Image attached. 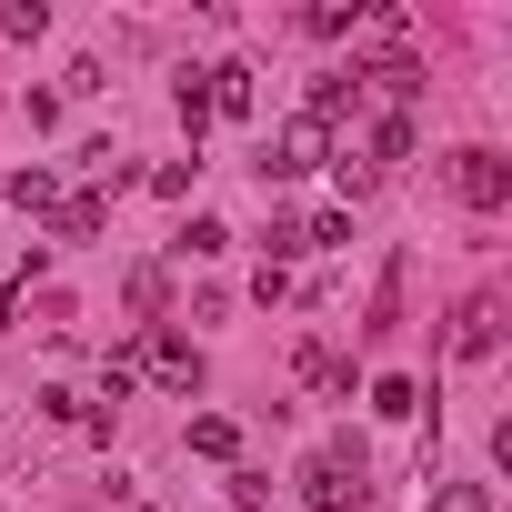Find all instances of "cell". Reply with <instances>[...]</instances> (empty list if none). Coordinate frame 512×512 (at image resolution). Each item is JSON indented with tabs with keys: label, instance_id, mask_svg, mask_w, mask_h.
<instances>
[{
	"label": "cell",
	"instance_id": "cell-1",
	"mask_svg": "<svg viewBox=\"0 0 512 512\" xmlns=\"http://www.w3.org/2000/svg\"><path fill=\"white\" fill-rule=\"evenodd\" d=\"M362 492H372L362 442H322V452L302 462V502H312V512H362Z\"/></svg>",
	"mask_w": 512,
	"mask_h": 512
},
{
	"label": "cell",
	"instance_id": "cell-2",
	"mask_svg": "<svg viewBox=\"0 0 512 512\" xmlns=\"http://www.w3.org/2000/svg\"><path fill=\"white\" fill-rule=\"evenodd\" d=\"M332 161V131L312 121V111H292L272 141H262V181H302V171H322Z\"/></svg>",
	"mask_w": 512,
	"mask_h": 512
},
{
	"label": "cell",
	"instance_id": "cell-3",
	"mask_svg": "<svg viewBox=\"0 0 512 512\" xmlns=\"http://www.w3.org/2000/svg\"><path fill=\"white\" fill-rule=\"evenodd\" d=\"M452 191H462L472 211H502V201H512V161H502V151H452Z\"/></svg>",
	"mask_w": 512,
	"mask_h": 512
},
{
	"label": "cell",
	"instance_id": "cell-4",
	"mask_svg": "<svg viewBox=\"0 0 512 512\" xmlns=\"http://www.w3.org/2000/svg\"><path fill=\"white\" fill-rule=\"evenodd\" d=\"M141 372H151L161 392H201V352H191L181 332H161V322L141 332Z\"/></svg>",
	"mask_w": 512,
	"mask_h": 512
},
{
	"label": "cell",
	"instance_id": "cell-5",
	"mask_svg": "<svg viewBox=\"0 0 512 512\" xmlns=\"http://www.w3.org/2000/svg\"><path fill=\"white\" fill-rule=\"evenodd\" d=\"M201 91H211V111H231V121H251V61H221V71H201Z\"/></svg>",
	"mask_w": 512,
	"mask_h": 512
},
{
	"label": "cell",
	"instance_id": "cell-6",
	"mask_svg": "<svg viewBox=\"0 0 512 512\" xmlns=\"http://www.w3.org/2000/svg\"><path fill=\"white\" fill-rule=\"evenodd\" d=\"M352 101H362V71H322V81H312V121H322V131H332V111H352Z\"/></svg>",
	"mask_w": 512,
	"mask_h": 512
},
{
	"label": "cell",
	"instance_id": "cell-7",
	"mask_svg": "<svg viewBox=\"0 0 512 512\" xmlns=\"http://www.w3.org/2000/svg\"><path fill=\"white\" fill-rule=\"evenodd\" d=\"M101 221H111V201H101V191H81V201H61V211H51V231H61V241H91Z\"/></svg>",
	"mask_w": 512,
	"mask_h": 512
},
{
	"label": "cell",
	"instance_id": "cell-8",
	"mask_svg": "<svg viewBox=\"0 0 512 512\" xmlns=\"http://www.w3.org/2000/svg\"><path fill=\"white\" fill-rule=\"evenodd\" d=\"M492 322H502L492 302H462V332H452V352H462V362H482V352H492Z\"/></svg>",
	"mask_w": 512,
	"mask_h": 512
},
{
	"label": "cell",
	"instance_id": "cell-9",
	"mask_svg": "<svg viewBox=\"0 0 512 512\" xmlns=\"http://www.w3.org/2000/svg\"><path fill=\"white\" fill-rule=\"evenodd\" d=\"M302 372H312V392H332V402H342V392H352V362H342V352H322V342H312V352H302Z\"/></svg>",
	"mask_w": 512,
	"mask_h": 512
},
{
	"label": "cell",
	"instance_id": "cell-10",
	"mask_svg": "<svg viewBox=\"0 0 512 512\" xmlns=\"http://www.w3.org/2000/svg\"><path fill=\"white\" fill-rule=\"evenodd\" d=\"M191 452H211V462H231V452H241V432H231L221 412H191Z\"/></svg>",
	"mask_w": 512,
	"mask_h": 512
},
{
	"label": "cell",
	"instance_id": "cell-11",
	"mask_svg": "<svg viewBox=\"0 0 512 512\" xmlns=\"http://www.w3.org/2000/svg\"><path fill=\"white\" fill-rule=\"evenodd\" d=\"M362 81H382L392 101H412V91H422V61H412V51H392V61H382V71H362Z\"/></svg>",
	"mask_w": 512,
	"mask_h": 512
},
{
	"label": "cell",
	"instance_id": "cell-12",
	"mask_svg": "<svg viewBox=\"0 0 512 512\" xmlns=\"http://www.w3.org/2000/svg\"><path fill=\"white\" fill-rule=\"evenodd\" d=\"M11 201H21V211H61V181H51V171H11Z\"/></svg>",
	"mask_w": 512,
	"mask_h": 512
},
{
	"label": "cell",
	"instance_id": "cell-13",
	"mask_svg": "<svg viewBox=\"0 0 512 512\" xmlns=\"http://www.w3.org/2000/svg\"><path fill=\"white\" fill-rule=\"evenodd\" d=\"M221 492H231V502L251 512V502H272V472H251V462H231V482H221Z\"/></svg>",
	"mask_w": 512,
	"mask_h": 512
},
{
	"label": "cell",
	"instance_id": "cell-14",
	"mask_svg": "<svg viewBox=\"0 0 512 512\" xmlns=\"http://www.w3.org/2000/svg\"><path fill=\"white\" fill-rule=\"evenodd\" d=\"M372 161H412V121H402V111L372 131Z\"/></svg>",
	"mask_w": 512,
	"mask_h": 512
},
{
	"label": "cell",
	"instance_id": "cell-15",
	"mask_svg": "<svg viewBox=\"0 0 512 512\" xmlns=\"http://www.w3.org/2000/svg\"><path fill=\"white\" fill-rule=\"evenodd\" d=\"M432 512H492V492H482V482H442V492H432Z\"/></svg>",
	"mask_w": 512,
	"mask_h": 512
},
{
	"label": "cell",
	"instance_id": "cell-16",
	"mask_svg": "<svg viewBox=\"0 0 512 512\" xmlns=\"http://www.w3.org/2000/svg\"><path fill=\"white\" fill-rule=\"evenodd\" d=\"M221 241H231L221 221H191V231H181V262H211V251H221Z\"/></svg>",
	"mask_w": 512,
	"mask_h": 512
},
{
	"label": "cell",
	"instance_id": "cell-17",
	"mask_svg": "<svg viewBox=\"0 0 512 512\" xmlns=\"http://www.w3.org/2000/svg\"><path fill=\"white\" fill-rule=\"evenodd\" d=\"M201 121H211V91H201V71H191V81H181V131L201 141Z\"/></svg>",
	"mask_w": 512,
	"mask_h": 512
}]
</instances>
